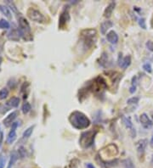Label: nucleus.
Here are the masks:
<instances>
[{"label": "nucleus", "instance_id": "1", "mask_svg": "<svg viewBox=\"0 0 153 168\" xmlns=\"http://www.w3.org/2000/svg\"><path fill=\"white\" fill-rule=\"evenodd\" d=\"M68 121L71 126L78 130L86 129L91 124V121L88 119V117L84 113L78 110H74L73 112H71L69 116Z\"/></svg>", "mask_w": 153, "mask_h": 168}, {"label": "nucleus", "instance_id": "2", "mask_svg": "<svg viewBox=\"0 0 153 168\" xmlns=\"http://www.w3.org/2000/svg\"><path fill=\"white\" fill-rule=\"evenodd\" d=\"M98 133V131L96 129L85 131L82 133L80 138H79V144L83 149H88L95 143V139L96 135Z\"/></svg>", "mask_w": 153, "mask_h": 168}, {"label": "nucleus", "instance_id": "3", "mask_svg": "<svg viewBox=\"0 0 153 168\" xmlns=\"http://www.w3.org/2000/svg\"><path fill=\"white\" fill-rule=\"evenodd\" d=\"M81 37L85 46L88 48H91L96 41L97 31L95 29H92V28L84 29L81 31Z\"/></svg>", "mask_w": 153, "mask_h": 168}, {"label": "nucleus", "instance_id": "4", "mask_svg": "<svg viewBox=\"0 0 153 168\" xmlns=\"http://www.w3.org/2000/svg\"><path fill=\"white\" fill-rule=\"evenodd\" d=\"M19 31H20V36L23 37L27 40L32 39V32H31V27L27 19L24 17L19 18Z\"/></svg>", "mask_w": 153, "mask_h": 168}, {"label": "nucleus", "instance_id": "5", "mask_svg": "<svg viewBox=\"0 0 153 168\" xmlns=\"http://www.w3.org/2000/svg\"><path fill=\"white\" fill-rule=\"evenodd\" d=\"M27 14L30 20L35 21V22L44 23L46 21V18L44 14H42L40 11L34 9V8H29L27 11Z\"/></svg>", "mask_w": 153, "mask_h": 168}, {"label": "nucleus", "instance_id": "6", "mask_svg": "<svg viewBox=\"0 0 153 168\" xmlns=\"http://www.w3.org/2000/svg\"><path fill=\"white\" fill-rule=\"evenodd\" d=\"M70 21V14L68 7H65L59 17V29H63L67 26L68 21Z\"/></svg>", "mask_w": 153, "mask_h": 168}, {"label": "nucleus", "instance_id": "7", "mask_svg": "<svg viewBox=\"0 0 153 168\" xmlns=\"http://www.w3.org/2000/svg\"><path fill=\"white\" fill-rule=\"evenodd\" d=\"M93 88L95 89V92H96V93L97 92L101 93V91H105V89H107V83L103 77L98 76L95 79V83H94Z\"/></svg>", "mask_w": 153, "mask_h": 168}, {"label": "nucleus", "instance_id": "8", "mask_svg": "<svg viewBox=\"0 0 153 168\" xmlns=\"http://www.w3.org/2000/svg\"><path fill=\"white\" fill-rule=\"evenodd\" d=\"M101 153H106L107 156L109 157H115L118 154V149L116 144H109L108 146H106L102 150Z\"/></svg>", "mask_w": 153, "mask_h": 168}, {"label": "nucleus", "instance_id": "9", "mask_svg": "<svg viewBox=\"0 0 153 168\" xmlns=\"http://www.w3.org/2000/svg\"><path fill=\"white\" fill-rule=\"evenodd\" d=\"M18 127V122H14L12 124V128L7 136V143L9 144H13L15 140L16 139V128Z\"/></svg>", "mask_w": 153, "mask_h": 168}, {"label": "nucleus", "instance_id": "10", "mask_svg": "<svg viewBox=\"0 0 153 168\" xmlns=\"http://www.w3.org/2000/svg\"><path fill=\"white\" fill-rule=\"evenodd\" d=\"M139 121H140V123L142 125V127L144 128H151L153 126L152 121L150 119V117H148V115L146 113H143L140 115L139 117Z\"/></svg>", "mask_w": 153, "mask_h": 168}, {"label": "nucleus", "instance_id": "11", "mask_svg": "<svg viewBox=\"0 0 153 168\" xmlns=\"http://www.w3.org/2000/svg\"><path fill=\"white\" fill-rule=\"evenodd\" d=\"M147 144H148V141L146 138L145 139H140L136 143V149H137V152H138V154L139 156H142L144 154L146 146H147Z\"/></svg>", "mask_w": 153, "mask_h": 168}, {"label": "nucleus", "instance_id": "12", "mask_svg": "<svg viewBox=\"0 0 153 168\" xmlns=\"http://www.w3.org/2000/svg\"><path fill=\"white\" fill-rule=\"evenodd\" d=\"M17 116H18V112L17 111H13L11 112L10 115H8L5 119L3 120V124L5 127H9L10 125H12L14 123V121L16 119Z\"/></svg>", "mask_w": 153, "mask_h": 168}, {"label": "nucleus", "instance_id": "13", "mask_svg": "<svg viewBox=\"0 0 153 168\" xmlns=\"http://www.w3.org/2000/svg\"><path fill=\"white\" fill-rule=\"evenodd\" d=\"M106 39H107V41L110 43H112V44H116V43H117V42H118V35L117 34V32L114 31H110L109 32H107V34H106Z\"/></svg>", "mask_w": 153, "mask_h": 168}, {"label": "nucleus", "instance_id": "14", "mask_svg": "<svg viewBox=\"0 0 153 168\" xmlns=\"http://www.w3.org/2000/svg\"><path fill=\"white\" fill-rule=\"evenodd\" d=\"M119 66L122 69H127L129 65H131V57L129 55H127L125 57L121 59V60L118 62Z\"/></svg>", "mask_w": 153, "mask_h": 168}, {"label": "nucleus", "instance_id": "15", "mask_svg": "<svg viewBox=\"0 0 153 168\" xmlns=\"http://www.w3.org/2000/svg\"><path fill=\"white\" fill-rule=\"evenodd\" d=\"M112 26H113V23L111 21H104L103 23H101V25H100V32H101V34H106L107 31H108L110 28L112 27Z\"/></svg>", "mask_w": 153, "mask_h": 168}, {"label": "nucleus", "instance_id": "16", "mask_svg": "<svg viewBox=\"0 0 153 168\" xmlns=\"http://www.w3.org/2000/svg\"><path fill=\"white\" fill-rule=\"evenodd\" d=\"M20 37H21V36H20L19 29H14V30H11V31L9 32V34H8V38H10V40H13V41H18V40L20 39Z\"/></svg>", "mask_w": 153, "mask_h": 168}, {"label": "nucleus", "instance_id": "17", "mask_svg": "<svg viewBox=\"0 0 153 168\" xmlns=\"http://www.w3.org/2000/svg\"><path fill=\"white\" fill-rule=\"evenodd\" d=\"M116 4L115 2H112V3H110L109 5L107 7L105 8V11H104V16L105 18H110L112 16V12L114 10V9H115Z\"/></svg>", "mask_w": 153, "mask_h": 168}, {"label": "nucleus", "instance_id": "18", "mask_svg": "<svg viewBox=\"0 0 153 168\" xmlns=\"http://www.w3.org/2000/svg\"><path fill=\"white\" fill-rule=\"evenodd\" d=\"M19 158V154H18V152L16 151H13L11 154H10V161H9V164H8V166L7 168H12L15 163L16 162L17 160Z\"/></svg>", "mask_w": 153, "mask_h": 168}, {"label": "nucleus", "instance_id": "19", "mask_svg": "<svg viewBox=\"0 0 153 168\" xmlns=\"http://www.w3.org/2000/svg\"><path fill=\"white\" fill-rule=\"evenodd\" d=\"M19 104H20V99L18 97H12L7 101V105H9L10 107H14V108L18 106Z\"/></svg>", "mask_w": 153, "mask_h": 168}, {"label": "nucleus", "instance_id": "20", "mask_svg": "<svg viewBox=\"0 0 153 168\" xmlns=\"http://www.w3.org/2000/svg\"><path fill=\"white\" fill-rule=\"evenodd\" d=\"M0 11H1V13H2L3 15H5L7 18H9V19H11V18H12V15H11V13H10V9L7 7L6 5L0 4Z\"/></svg>", "mask_w": 153, "mask_h": 168}, {"label": "nucleus", "instance_id": "21", "mask_svg": "<svg viewBox=\"0 0 153 168\" xmlns=\"http://www.w3.org/2000/svg\"><path fill=\"white\" fill-rule=\"evenodd\" d=\"M122 164L123 168H135L134 162H133V161L130 158L124 159L123 161H122Z\"/></svg>", "mask_w": 153, "mask_h": 168}, {"label": "nucleus", "instance_id": "22", "mask_svg": "<svg viewBox=\"0 0 153 168\" xmlns=\"http://www.w3.org/2000/svg\"><path fill=\"white\" fill-rule=\"evenodd\" d=\"M34 127H35V126L29 127L27 130L24 132L23 134H22V139L26 140V139H27V138H29L31 137V135L32 134V132H33Z\"/></svg>", "mask_w": 153, "mask_h": 168}, {"label": "nucleus", "instance_id": "23", "mask_svg": "<svg viewBox=\"0 0 153 168\" xmlns=\"http://www.w3.org/2000/svg\"><path fill=\"white\" fill-rule=\"evenodd\" d=\"M136 87H137V76H134L132 78V84L131 87L129 88V92L131 93H134L136 91Z\"/></svg>", "mask_w": 153, "mask_h": 168}, {"label": "nucleus", "instance_id": "24", "mask_svg": "<svg viewBox=\"0 0 153 168\" xmlns=\"http://www.w3.org/2000/svg\"><path fill=\"white\" fill-rule=\"evenodd\" d=\"M31 110H32V106L28 102H25L21 106V110L24 114H27Z\"/></svg>", "mask_w": 153, "mask_h": 168}, {"label": "nucleus", "instance_id": "25", "mask_svg": "<svg viewBox=\"0 0 153 168\" xmlns=\"http://www.w3.org/2000/svg\"><path fill=\"white\" fill-rule=\"evenodd\" d=\"M122 121H123V123H124V125H125V127H127V128H129V129H133V123L129 117H124V118L122 119Z\"/></svg>", "mask_w": 153, "mask_h": 168}, {"label": "nucleus", "instance_id": "26", "mask_svg": "<svg viewBox=\"0 0 153 168\" xmlns=\"http://www.w3.org/2000/svg\"><path fill=\"white\" fill-rule=\"evenodd\" d=\"M10 27V24L9 21H7L4 19H1L0 20V28L1 29H9Z\"/></svg>", "mask_w": 153, "mask_h": 168}, {"label": "nucleus", "instance_id": "27", "mask_svg": "<svg viewBox=\"0 0 153 168\" xmlns=\"http://www.w3.org/2000/svg\"><path fill=\"white\" fill-rule=\"evenodd\" d=\"M8 95H9V90L7 89L6 88H3L0 90V100L6 99Z\"/></svg>", "mask_w": 153, "mask_h": 168}, {"label": "nucleus", "instance_id": "28", "mask_svg": "<svg viewBox=\"0 0 153 168\" xmlns=\"http://www.w3.org/2000/svg\"><path fill=\"white\" fill-rule=\"evenodd\" d=\"M139 97H132V98H130V99L127 100V103L129 104H137L139 103Z\"/></svg>", "mask_w": 153, "mask_h": 168}, {"label": "nucleus", "instance_id": "29", "mask_svg": "<svg viewBox=\"0 0 153 168\" xmlns=\"http://www.w3.org/2000/svg\"><path fill=\"white\" fill-rule=\"evenodd\" d=\"M107 60H108V56L107 55L105 54V53H103V55H101V57H100V64L102 65V66H105V63H107Z\"/></svg>", "mask_w": 153, "mask_h": 168}, {"label": "nucleus", "instance_id": "30", "mask_svg": "<svg viewBox=\"0 0 153 168\" xmlns=\"http://www.w3.org/2000/svg\"><path fill=\"white\" fill-rule=\"evenodd\" d=\"M143 69L147 72L148 73H151V72H152V68H151V65L150 64V63H146V64H144L143 65Z\"/></svg>", "mask_w": 153, "mask_h": 168}, {"label": "nucleus", "instance_id": "31", "mask_svg": "<svg viewBox=\"0 0 153 168\" xmlns=\"http://www.w3.org/2000/svg\"><path fill=\"white\" fill-rule=\"evenodd\" d=\"M18 154L20 158H24L26 156V150L24 147H20L19 148L18 150Z\"/></svg>", "mask_w": 153, "mask_h": 168}, {"label": "nucleus", "instance_id": "32", "mask_svg": "<svg viewBox=\"0 0 153 168\" xmlns=\"http://www.w3.org/2000/svg\"><path fill=\"white\" fill-rule=\"evenodd\" d=\"M139 27L143 29H146V20L144 18H140L139 19Z\"/></svg>", "mask_w": 153, "mask_h": 168}, {"label": "nucleus", "instance_id": "33", "mask_svg": "<svg viewBox=\"0 0 153 168\" xmlns=\"http://www.w3.org/2000/svg\"><path fill=\"white\" fill-rule=\"evenodd\" d=\"M146 48L150 51L153 52V42L152 41H147L146 43Z\"/></svg>", "mask_w": 153, "mask_h": 168}, {"label": "nucleus", "instance_id": "34", "mask_svg": "<svg viewBox=\"0 0 153 168\" xmlns=\"http://www.w3.org/2000/svg\"><path fill=\"white\" fill-rule=\"evenodd\" d=\"M4 166H5V158L1 154L0 155V168H4Z\"/></svg>", "mask_w": 153, "mask_h": 168}, {"label": "nucleus", "instance_id": "35", "mask_svg": "<svg viewBox=\"0 0 153 168\" xmlns=\"http://www.w3.org/2000/svg\"><path fill=\"white\" fill-rule=\"evenodd\" d=\"M7 3V4H8V5H10V9H11V10H13L14 11H16L17 10H16V8H15V4H13V2H10V1H7L6 2Z\"/></svg>", "mask_w": 153, "mask_h": 168}, {"label": "nucleus", "instance_id": "36", "mask_svg": "<svg viewBox=\"0 0 153 168\" xmlns=\"http://www.w3.org/2000/svg\"><path fill=\"white\" fill-rule=\"evenodd\" d=\"M3 138V132H2V130H1V127H0V147H1V145H2Z\"/></svg>", "mask_w": 153, "mask_h": 168}, {"label": "nucleus", "instance_id": "37", "mask_svg": "<svg viewBox=\"0 0 153 168\" xmlns=\"http://www.w3.org/2000/svg\"><path fill=\"white\" fill-rule=\"evenodd\" d=\"M85 166H86V168H95V166L92 164V163H86Z\"/></svg>", "mask_w": 153, "mask_h": 168}, {"label": "nucleus", "instance_id": "38", "mask_svg": "<svg viewBox=\"0 0 153 168\" xmlns=\"http://www.w3.org/2000/svg\"><path fill=\"white\" fill-rule=\"evenodd\" d=\"M150 144H151V147H153V135L152 137H151V142H150Z\"/></svg>", "mask_w": 153, "mask_h": 168}, {"label": "nucleus", "instance_id": "39", "mask_svg": "<svg viewBox=\"0 0 153 168\" xmlns=\"http://www.w3.org/2000/svg\"><path fill=\"white\" fill-rule=\"evenodd\" d=\"M151 163L153 166V155H152V158H151Z\"/></svg>", "mask_w": 153, "mask_h": 168}, {"label": "nucleus", "instance_id": "40", "mask_svg": "<svg viewBox=\"0 0 153 168\" xmlns=\"http://www.w3.org/2000/svg\"><path fill=\"white\" fill-rule=\"evenodd\" d=\"M1 64H2V58L0 57V65H1Z\"/></svg>", "mask_w": 153, "mask_h": 168}, {"label": "nucleus", "instance_id": "41", "mask_svg": "<svg viewBox=\"0 0 153 168\" xmlns=\"http://www.w3.org/2000/svg\"><path fill=\"white\" fill-rule=\"evenodd\" d=\"M151 26H152V27H153V19H152V21H151Z\"/></svg>", "mask_w": 153, "mask_h": 168}]
</instances>
